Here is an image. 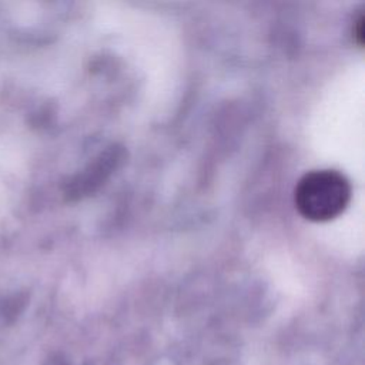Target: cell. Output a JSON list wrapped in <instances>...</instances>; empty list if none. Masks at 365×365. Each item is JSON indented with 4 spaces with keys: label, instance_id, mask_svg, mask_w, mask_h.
<instances>
[{
    "label": "cell",
    "instance_id": "1",
    "mask_svg": "<svg viewBox=\"0 0 365 365\" xmlns=\"http://www.w3.org/2000/svg\"><path fill=\"white\" fill-rule=\"evenodd\" d=\"M348 178L335 170H314L302 175L295 187L298 212L314 222H325L344 212L351 201Z\"/></svg>",
    "mask_w": 365,
    "mask_h": 365
},
{
    "label": "cell",
    "instance_id": "2",
    "mask_svg": "<svg viewBox=\"0 0 365 365\" xmlns=\"http://www.w3.org/2000/svg\"><path fill=\"white\" fill-rule=\"evenodd\" d=\"M354 36L356 38V43L361 46L364 43V16L361 14L358 20L355 21V29H354Z\"/></svg>",
    "mask_w": 365,
    "mask_h": 365
}]
</instances>
